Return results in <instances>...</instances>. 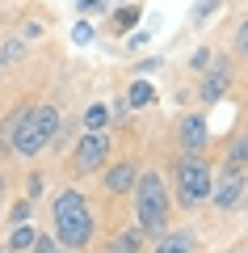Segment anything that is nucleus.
<instances>
[{
  "label": "nucleus",
  "mask_w": 248,
  "mask_h": 253,
  "mask_svg": "<svg viewBox=\"0 0 248 253\" xmlns=\"http://www.w3.org/2000/svg\"><path fill=\"white\" fill-rule=\"evenodd\" d=\"M106 253H143V232L139 228H122V232L109 236Z\"/></svg>",
  "instance_id": "ddd939ff"
},
{
  "label": "nucleus",
  "mask_w": 248,
  "mask_h": 253,
  "mask_svg": "<svg viewBox=\"0 0 248 253\" xmlns=\"http://www.w3.org/2000/svg\"><path fill=\"white\" fill-rule=\"evenodd\" d=\"M106 118H109L106 106H89L84 118H80V126H84V131H106Z\"/></svg>",
  "instance_id": "dca6fc26"
},
{
  "label": "nucleus",
  "mask_w": 248,
  "mask_h": 253,
  "mask_svg": "<svg viewBox=\"0 0 248 253\" xmlns=\"http://www.w3.org/2000/svg\"><path fill=\"white\" fill-rule=\"evenodd\" d=\"M139 17H143V9H139V4H126V9H118L114 17H109V26H114L118 34H126V30H131Z\"/></svg>",
  "instance_id": "2eb2a0df"
},
{
  "label": "nucleus",
  "mask_w": 248,
  "mask_h": 253,
  "mask_svg": "<svg viewBox=\"0 0 248 253\" xmlns=\"http://www.w3.org/2000/svg\"><path fill=\"white\" fill-rule=\"evenodd\" d=\"M211 63H214V51H211V46H198L194 59H189V68H194V72H206Z\"/></svg>",
  "instance_id": "6ab92c4d"
},
{
  "label": "nucleus",
  "mask_w": 248,
  "mask_h": 253,
  "mask_svg": "<svg viewBox=\"0 0 248 253\" xmlns=\"http://www.w3.org/2000/svg\"><path fill=\"white\" fill-rule=\"evenodd\" d=\"M9 219H13V224H26V219H30V199H26V203H17Z\"/></svg>",
  "instance_id": "5701e85b"
},
{
  "label": "nucleus",
  "mask_w": 248,
  "mask_h": 253,
  "mask_svg": "<svg viewBox=\"0 0 248 253\" xmlns=\"http://www.w3.org/2000/svg\"><path fill=\"white\" fill-rule=\"evenodd\" d=\"M177 144L181 152H206V144H211V123H206V114H185L177 123Z\"/></svg>",
  "instance_id": "6e6552de"
},
{
  "label": "nucleus",
  "mask_w": 248,
  "mask_h": 253,
  "mask_svg": "<svg viewBox=\"0 0 248 253\" xmlns=\"http://www.w3.org/2000/svg\"><path fill=\"white\" fill-rule=\"evenodd\" d=\"M21 55H26V38H13V42H4V46H0V68L17 63Z\"/></svg>",
  "instance_id": "a211bd4d"
},
{
  "label": "nucleus",
  "mask_w": 248,
  "mask_h": 253,
  "mask_svg": "<svg viewBox=\"0 0 248 253\" xmlns=\"http://www.w3.org/2000/svg\"><path fill=\"white\" fill-rule=\"evenodd\" d=\"M231 81H236L231 63H227V59H214L211 68L202 72V84H198V97H202L206 106H214V101H223V93L231 89Z\"/></svg>",
  "instance_id": "0eeeda50"
},
{
  "label": "nucleus",
  "mask_w": 248,
  "mask_h": 253,
  "mask_svg": "<svg viewBox=\"0 0 248 253\" xmlns=\"http://www.w3.org/2000/svg\"><path fill=\"white\" fill-rule=\"evenodd\" d=\"M223 165L227 169H248V131H236L223 148Z\"/></svg>",
  "instance_id": "9b49d317"
},
{
  "label": "nucleus",
  "mask_w": 248,
  "mask_h": 253,
  "mask_svg": "<svg viewBox=\"0 0 248 253\" xmlns=\"http://www.w3.org/2000/svg\"><path fill=\"white\" fill-rule=\"evenodd\" d=\"M236 51H240V55L248 59V17L240 21V30H236Z\"/></svg>",
  "instance_id": "412c9836"
},
{
  "label": "nucleus",
  "mask_w": 248,
  "mask_h": 253,
  "mask_svg": "<svg viewBox=\"0 0 248 253\" xmlns=\"http://www.w3.org/2000/svg\"><path fill=\"white\" fill-rule=\"evenodd\" d=\"M93 232H97V215H93L89 199L76 186L55 190V199H51V236L55 241L68 253H84L89 241H93Z\"/></svg>",
  "instance_id": "f257e3e1"
},
{
  "label": "nucleus",
  "mask_w": 248,
  "mask_h": 253,
  "mask_svg": "<svg viewBox=\"0 0 248 253\" xmlns=\"http://www.w3.org/2000/svg\"><path fill=\"white\" fill-rule=\"evenodd\" d=\"M34 241H38V228L30 224V219H26V224H13V228H9V245H4V253H30V249H34Z\"/></svg>",
  "instance_id": "f8f14e48"
},
{
  "label": "nucleus",
  "mask_w": 248,
  "mask_h": 253,
  "mask_svg": "<svg viewBox=\"0 0 248 253\" xmlns=\"http://www.w3.org/2000/svg\"><path fill=\"white\" fill-rule=\"evenodd\" d=\"M0 203H4V169H0Z\"/></svg>",
  "instance_id": "393cba45"
},
{
  "label": "nucleus",
  "mask_w": 248,
  "mask_h": 253,
  "mask_svg": "<svg viewBox=\"0 0 248 253\" xmlns=\"http://www.w3.org/2000/svg\"><path fill=\"white\" fill-rule=\"evenodd\" d=\"M198 249H202V241L194 228H164L151 245V253H198Z\"/></svg>",
  "instance_id": "1a4fd4ad"
},
{
  "label": "nucleus",
  "mask_w": 248,
  "mask_h": 253,
  "mask_svg": "<svg viewBox=\"0 0 248 253\" xmlns=\"http://www.w3.org/2000/svg\"><path fill=\"white\" fill-rule=\"evenodd\" d=\"M211 165H206L202 152H181L177 165H173V207L181 211H198L202 203H211Z\"/></svg>",
  "instance_id": "20e7f679"
},
{
  "label": "nucleus",
  "mask_w": 248,
  "mask_h": 253,
  "mask_svg": "<svg viewBox=\"0 0 248 253\" xmlns=\"http://www.w3.org/2000/svg\"><path fill=\"white\" fill-rule=\"evenodd\" d=\"M122 97H126V106H131V110H143V106H151V101H156V89H151L147 81H135Z\"/></svg>",
  "instance_id": "4468645a"
},
{
  "label": "nucleus",
  "mask_w": 248,
  "mask_h": 253,
  "mask_svg": "<svg viewBox=\"0 0 248 253\" xmlns=\"http://www.w3.org/2000/svg\"><path fill=\"white\" fill-rule=\"evenodd\" d=\"M89 38H93V30L84 26V21H80V26H76V42H89Z\"/></svg>",
  "instance_id": "b1692460"
},
{
  "label": "nucleus",
  "mask_w": 248,
  "mask_h": 253,
  "mask_svg": "<svg viewBox=\"0 0 248 253\" xmlns=\"http://www.w3.org/2000/svg\"><path fill=\"white\" fill-rule=\"evenodd\" d=\"M59 126H63L59 106L42 101V106H26V110H17L9 123L0 126V139H9V148H13L17 156L34 161L42 148H51V139L59 135Z\"/></svg>",
  "instance_id": "f03ea898"
},
{
  "label": "nucleus",
  "mask_w": 248,
  "mask_h": 253,
  "mask_svg": "<svg viewBox=\"0 0 248 253\" xmlns=\"http://www.w3.org/2000/svg\"><path fill=\"white\" fill-rule=\"evenodd\" d=\"M244 190H248L244 169H227V165H223L219 177L211 181V203H214L219 211H231V207H240V203H244Z\"/></svg>",
  "instance_id": "423d86ee"
},
{
  "label": "nucleus",
  "mask_w": 248,
  "mask_h": 253,
  "mask_svg": "<svg viewBox=\"0 0 248 253\" xmlns=\"http://www.w3.org/2000/svg\"><path fill=\"white\" fill-rule=\"evenodd\" d=\"M135 177H139V165L126 156V161H114L106 169V194H114V199H122V194H131L135 190Z\"/></svg>",
  "instance_id": "9d476101"
},
{
  "label": "nucleus",
  "mask_w": 248,
  "mask_h": 253,
  "mask_svg": "<svg viewBox=\"0 0 248 253\" xmlns=\"http://www.w3.org/2000/svg\"><path fill=\"white\" fill-rule=\"evenodd\" d=\"M30 253H68V249H63V245L46 232V236H38V241H34V249H30Z\"/></svg>",
  "instance_id": "aec40b11"
},
{
  "label": "nucleus",
  "mask_w": 248,
  "mask_h": 253,
  "mask_svg": "<svg viewBox=\"0 0 248 253\" xmlns=\"http://www.w3.org/2000/svg\"><path fill=\"white\" fill-rule=\"evenodd\" d=\"M131 194H135V219H139L143 236H160L164 228H173V190L160 169H139Z\"/></svg>",
  "instance_id": "7ed1b4c3"
},
{
  "label": "nucleus",
  "mask_w": 248,
  "mask_h": 253,
  "mask_svg": "<svg viewBox=\"0 0 248 253\" xmlns=\"http://www.w3.org/2000/svg\"><path fill=\"white\" fill-rule=\"evenodd\" d=\"M109 165V135L106 131H84L71 148V173L76 177H93Z\"/></svg>",
  "instance_id": "39448f33"
},
{
  "label": "nucleus",
  "mask_w": 248,
  "mask_h": 253,
  "mask_svg": "<svg viewBox=\"0 0 248 253\" xmlns=\"http://www.w3.org/2000/svg\"><path fill=\"white\" fill-rule=\"evenodd\" d=\"M80 13H109V0H80Z\"/></svg>",
  "instance_id": "4be33fe9"
},
{
  "label": "nucleus",
  "mask_w": 248,
  "mask_h": 253,
  "mask_svg": "<svg viewBox=\"0 0 248 253\" xmlns=\"http://www.w3.org/2000/svg\"><path fill=\"white\" fill-rule=\"evenodd\" d=\"M219 4H223V0H198L194 9H189V21H194V26H202V21H211L214 13H219Z\"/></svg>",
  "instance_id": "f3484780"
}]
</instances>
